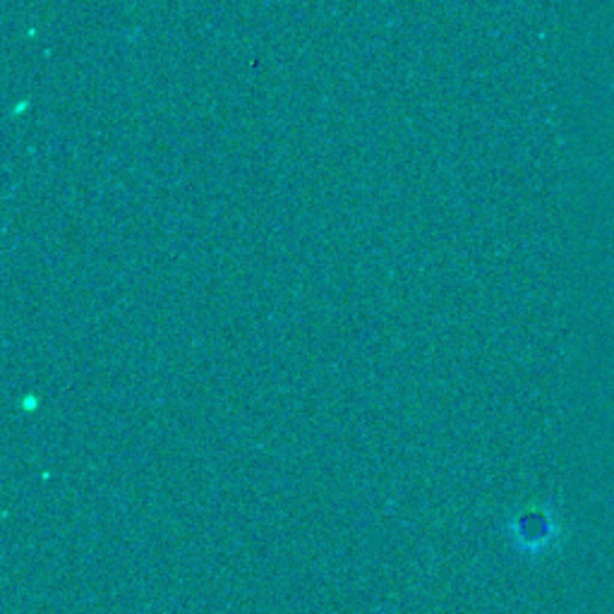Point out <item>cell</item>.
Wrapping results in <instances>:
<instances>
[{
	"mask_svg": "<svg viewBox=\"0 0 614 614\" xmlns=\"http://www.w3.org/2000/svg\"><path fill=\"white\" fill-rule=\"evenodd\" d=\"M519 535L523 540V545L543 548L554 535V521L552 516H545V514H529L519 525Z\"/></svg>",
	"mask_w": 614,
	"mask_h": 614,
	"instance_id": "cell-1",
	"label": "cell"
}]
</instances>
